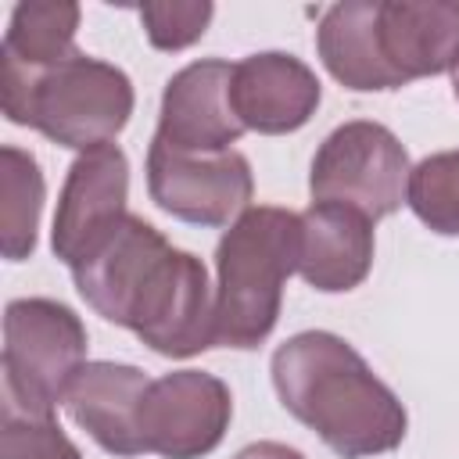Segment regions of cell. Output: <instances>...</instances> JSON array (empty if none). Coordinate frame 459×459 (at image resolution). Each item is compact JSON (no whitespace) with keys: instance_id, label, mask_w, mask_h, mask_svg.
Wrapping results in <instances>:
<instances>
[{"instance_id":"cell-1","label":"cell","mask_w":459,"mask_h":459,"mask_svg":"<svg viewBox=\"0 0 459 459\" xmlns=\"http://www.w3.org/2000/svg\"><path fill=\"white\" fill-rule=\"evenodd\" d=\"M269 373L280 405L341 459L384 455L405 441V405L344 337L301 330L273 351Z\"/></svg>"},{"instance_id":"cell-2","label":"cell","mask_w":459,"mask_h":459,"mask_svg":"<svg viewBox=\"0 0 459 459\" xmlns=\"http://www.w3.org/2000/svg\"><path fill=\"white\" fill-rule=\"evenodd\" d=\"M298 273V215L247 208L215 247V344L251 351L276 330L283 283Z\"/></svg>"},{"instance_id":"cell-3","label":"cell","mask_w":459,"mask_h":459,"mask_svg":"<svg viewBox=\"0 0 459 459\" xmlns=\"http://www.w3.org/2000/svg\"><path fill=\"white\" fill-rule=\"evenodd\" d=\"M0 104L14 126L86 154L108 147L126 129L136 93L122 68L79 50L29 79H0Z\"/></svg>"},{"instance_id":"cell-4","label":"cell","mask_w":459,"mask_h":459,"mask_svg":"<svg viewBox=\"0 0 459 459\" xmlns=\"http://www.w3.org/2000/svg\"><path fill=\"white\" fill-rule=\"evenodd\" d=\"M86 362L82 319L54 298H14L4 308V405L54 416Z\"/></svg>"},{"instance_id":"cell-5","label":"cell","mask_w":459,"mask_h":459,"mask_svg":"<svg viewBox=\"0 0 459 459\" xmlns=\"http://www.w3.org/2000/svg\"><path fill=\"white\" fill-rule=\"evenodd\" d=\"M409 154L402 140L380 122H344L316 151L308 190L312 201L348 204L366 219H387L405 204Z\"/></svg>"},{"instance_id":"cell-6","label":"cell","mask_w":459,"mask_h":459,"mask_svg":"<svg viewBox=\"0 0 459 459\" xmlns=\"http://www.w3.org/2000/svg\"><path fill=\"white\" fill-rule=\"evenodd\" d=\"M147 194L151 201L190 226L219 230L237 222L251 204L255 176L240 151L186 154L151 140L147 147Z\"/></svg>"},{"instance_id":"cell-7","label":"cell","mask_w":459,"mask_h":459,"mask_svg":"<svg viewBox=\"0 0 459 459\" xmlns=\"http://www.w3.org/2000/svg\"><path fill=\"white\" fill-rule=\"evenodd\" d=\"M126 330L165 359L208 351L215 344V298L204 262L190 251L169 247L143 280Z\"/></svg>"},{"instance_id":"cell-8","label":"cell","mask_w":459,"mask_h":459,"mask_svg":"<svg viewBox=\"0 0 459 459\" xmlns=\"http://www.w3.org/2000/svg\"><path fill=\"white\" fill-rule=\"evenodd\" d=\"M230 420L233 394L215 373L176 369L151 380L140 402V441L161 459H204L222 445Z\"/></svg>"},{"instance_id":"cell-9","label":"cell","mask_w":459,"mask_h":459,"mask_svg":"<svg viewBox=\"0 0 459 459\" xmlns=\"http://www.w3.org/2000/svg\"><path fill=\"white\" fill-rule=\"evenodd\" d=\"M126 204H129V158L122 154V147L108 143L79 154L68 165L57 197L54 230H50L54 255L68 269L86 262L129 219Z\"/></svg>"},{"instance_id":"cell-10","label":"cell","mask_w":459,"mask_h":459,"mask_svg":"<svg viewBox=\"0 0 459 459\" xmlns=\"http://www.w3.org/2000/svg\"><path fill=\"white\" fill-rule=\"evenodd\" d=\"M230 82H233V65L222 57H204L179 68L165 82L154 140L186 154L233 151V143L247 129L233 111Z\"/></svg>"},{"instance_id":"cell-11","label":"cell","mask_w":459,"mask_h":459,"mask_svg":"<svg viewBox=\"0 0 459 459\" xmlns=\"http://www.w3.org/2000/svg\"><path fill=\"white\" fill-rule=\"evenodd\" d=\"M230 100L244 129L262 136H283L301 129L316 115L323 86L301 57L283 50H262L233 65Z\"/></svg>"},{"instance_id":"cell-12","label":"cell","mask_w":459,"mask_h":459,"mask_svg":"<svg viewBox=\"0 0 459 459\" xmlns=\"http://www.w3.org/2000/svg\"><path fill=\"white\" fill-rule=\"evenodd\" d=\"M373 219L348 204L312 201L298 215V276L312 290H355L373 269Z\"/></svg>"},{"instance_id":"cell-13","label":"cell","mask_w":459,"mask_h":459,"mask_svg":"<svg viewBox=\"0 0 459 459\" xmlns=\"http://www.w3.org/2000/svg\"><path fill=\"white\" fill-rule=\"evenodd\" d=\"M151 380L129 362H82L65 391V412L111 455H143L140 441V402Z\"/></svg>"},{"instance_id":"cell-14","label":"cell","mask_w":459,"mask_h":459,"mask_svg":"<svg viewBox=\"0 0 459 459\" xmlns=\"http://www.w3.org/2000/svg\"><path fill=\"white\" fill-rule=\"evenodd\" d=\"M172 244L140 215L129 212V219L86 258L72 269L79 298L108 323L126 326L133 301L151 276V269L161 262V255Z\"/></svg>"},{"instance_id":"cell-15","label":"cell","mask_w":459,"mask_h":459,"mask_svg":"<svg viewBox=\"0 0 459 459\" xmlns=\"http://www.w3.org/2000/svg\"><path fill=\"white\" fill-rule=\"evenodd\" d=\"M377 29L384 57L405 82L459 68V4L452 0H380Z\"/></svg>"},{"instance_id":"cell-16","label":"cell","mask_w":459,"mask_h":459,"mask_svg":"<svg viewBox=\"0 0 459 459\" xmlns=\"http://www.w3.org/2000/svg\"><path fill=\"white\" fill-rule=\"evenodd\" d=\"M377 7L380 0H344L323 11L316 29V50L323 68L355 93H380V90H402L409 86L380 47L377 29Z\"/></svg>"},{"instance_id":"cell-17","label":"cell","mask_w":459,"mask_h":459,"mask_svg":"<svg viewBox=\"0 0 459 459\" xmlns=\"http://www.w3.org/2000/svg\"><path fill=\"white\" fill-rule=\"evenodd\" d=\"M79 4L50 0V4H18L11 11L4 43H0V79H29L43 68H54L79 54Z\"/></svg>"},{"instance_id":"cell-18","label":"cell","mask_w":459,"mask_h":459,"mask_svg":"<svg viewBox=\"0 0 459 459\" xmlns=\"http://www.w3.org/2000/svg\"><path fill=\"white\" fill-rule=\"evenodd\" d=\"M43 194L47 183L39 161L14 143L0 147V251L7 262L32 258Z\"/></svg>"},{"instance_id":"cell-19","label":"cell","mask_w":459,"mask_h":459,"mask_svg":"<svg viewBox=\"0 0 459 459\" xmlns=\"http://www.w3.org/2000/svg\"><path fill=\"white\" fill-rule=\"evenodd\" d=\"M405 204L437 237H459V151H437L412 165Z\"/></svg>"},{"instance_id":"cell-20","label":"cell","mask_w":459,"mask_h":459,"mask_svg":"<svg viewBox=\"0 0 459 459\" xmlns=\"http://www.w3.org/2000/svg\"><path fill=\"white\" fill-rule=\"evenodd\" d=\"M0 459H82V452L72 445L54 416H32L4 405Z\"/></svg>"},{"instance_id":"cell-21","label":"cell","mask_w":459,"mask_h":459,"mask_svg":"<svg viewBox=\"0 0 459 459\" xmlns=\"http://www.w3.org/2000/svg\"><path fill=\"white\" fill-rule=\"evenodd\" d=\"M212 14L215 7L208 0H151L140 7V22L154 50H186L204 36Z\"/></svg>"},{"instance_id":"cell-22","label":"cell","mask_w":459,"mask_h":459,"mask_svg":"<svg viewBox=\"0 0 459 459\" xmlns=\"http://www.w3.org/2000/svg\"><path fill=\"white\" fill-rule=\"evenodd\" d=\"M233 459H305V455L283 441H255V445L240 448Z\"/></svg>"},{"instance_id":"cell-23","label":"cell","mask_w":459,"mask_h":459,"mask_svg":"<svg viewBox=\"0 0 459 459\" xmlns=\"http://www.w3.org/2000/svg\"><path fill=\"white\" fill-rule=\"evenodd\" d=\"M452 93H455V100H459V68L452 72Z\"/></svg>"}]
</instances>
